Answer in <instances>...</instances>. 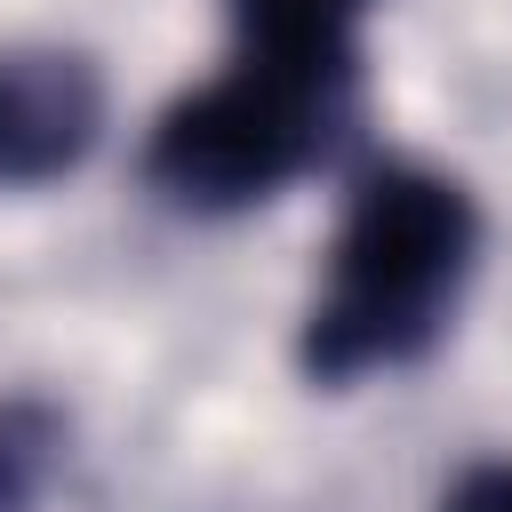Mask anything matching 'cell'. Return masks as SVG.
Masks as SVG:
<instances>
[{"instance_id": "cell-1", "label": "cell", "mask_w": 512, "mask_h": 512, "mask_svg": "<svg viewBox=\"0 0 512 512\" xmlns=\"http://www.w3.org/2000/svg\"><path fill=\"white\" fill-rule=\"evenodd\" d=\"M480 264V208L456 176L384 160L352 184L344 224L328 240V272L304 312V376L312 384H360L384 368L424 360Z\"/></svg>"}, {"instance_id": "cell-2", "label": "cell", "mask_w": 512, "mask_h": 512, "mask_svg": "<svg viewBox=\"0 0 512 512\" xmlns=\"http://www.w3.org/2000/svg\"><path fill=\"white\" fill-rule=\"evenodd\" d=\"M352 72L344 56H288V48H240L216 80H200L192 96H176L144 144V176L200 216H232L272 200L280 184H296L344 104H352Z\"/></svg>"}, {"instance_id": "cell-3", "label": "cell", "mask_w": 512, "mask_h": 512, "mask_svg": "<svg viewBox=\"0 0 512 512\" xmlns=\"http://www.w3.org/2000/svg\"><path fill=\"white\" fill-rule=\"evenodd\" d=\"M104 136V72L56 40L0 48V184H56Z\"/></svg>"}, {"instance_id": "cell-4", "label": "cell", "mask_w": 512, "mask_h": 512, "mask_svg": "<svg viewBox=\"0 0 512 512\" xmlns=\"http://www.w3.org/2000/svg\"><path fill=\"white\" fill-rule=\"evenodd\" d=\"M376 0H232L240 48H288V56H344L360 64V16Z\"/></svg>"}, {"instance_id": "cell-5", "label": "cell", "mask_w": 512, "mask_h": 512, "mask_svg": "<svg viewBox=\"0 0 512 512\" xmlns=\"http://www.w3.org/2000/svg\"><path fill=\"white\" fill-rule=\"evenodd\" d=\"M440 512H512V456H496V464H472L448 496H440Z\"/></svg>"}]
</instances>
